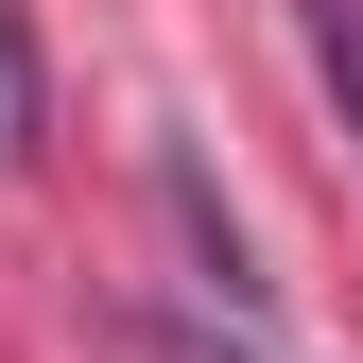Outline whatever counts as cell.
Returning <instances> with one entry per match:
<instances>
[{
	"label": "cell",
	"instance_id": "6da1fadb",
	"mask_svg": "<svg viewBox=\"0 0 363 363\" xmlns=\"http://www.w3.org/2000/svg\"><path fill=\"white\" fill-rule=\"evenodd\" d=\"M294 18H311V69H329V104L363 121V0H294Z\"/></svg>",
	"mask_w": 363,
	"mask_h": 363
},
{
	"label": "cell",
	"instance_id": "7a4b0ae2",
	"mask_svg": "<svg viewBox=\"0 0 363 363\" xmlns=\"http://www.w3.org/2000/svg\"><path fill=\"white\" fill-rule=\"evenodd\" d=\"M35 156V35H18V0H0V173Z\"/></svg>",
	"mask_w": 363,
	"mask_h": 363
},
{
	"label": "cell",
	"instance_id": "3957f363",
	"mask_svg": "<svg viewBox=\"0 0 363 363\" xmlns=\"http://www.w3.org/2000/svg\"><path fill=\"white\" fill-rule=\"evenodd\" d=\"M139 363H225V346H208V329H139Z\"/></svg>",
	"mask_w": 363,
	"mask_h": 363
}]
</instances>
